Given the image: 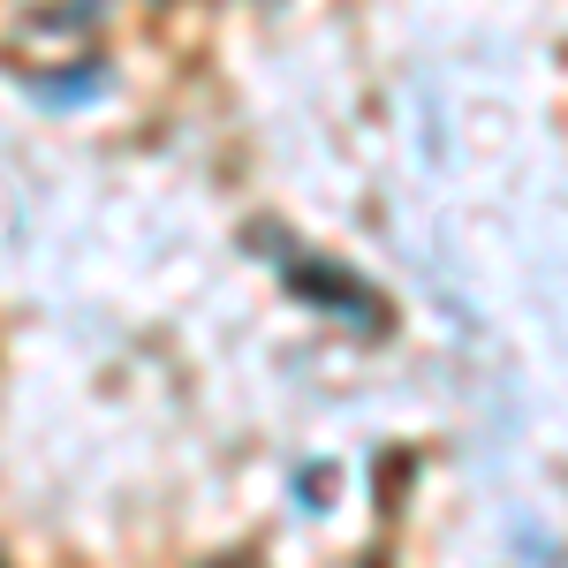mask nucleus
Listing matches in <instances>:
<instances>
[{"label":"nucleus","instance_id":"1","mask_svg":"<svg viewBox=\"0 0 568 568\" xmlns=\"http://www.w3.org/2000/svg\"><path fill=\"white\" fill-rule=\"evenodd\" d=\"M288 281L304 288L311 304H326V311H342L349 326H364V334H372V326H387V304H379L364 281H349L342 265H288Z\"/></svg>","mask_w":568,"mask_h":568}]
</instances>
